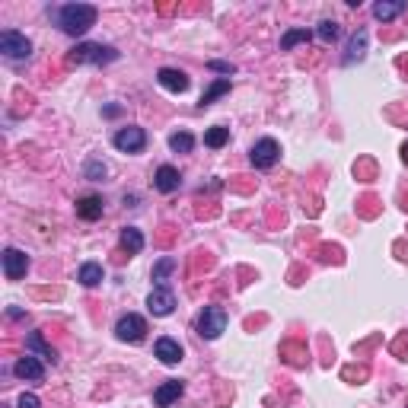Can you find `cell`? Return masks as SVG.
I'll use <instances>...</instances> for the list:
<instances>
[{
  "instance_id": "6da1fadb",
  "label": "cell",
  "mask_w": 408,
  "mask_h": 408,
  "mask_svg": "<svg viewBox=\"0 0 408 408\" xmlns=\"http://www.w3.org/2000/svg\"><path fill=\"white\" fill-rule=\"evenodd\" d=\"M57 26L67 35H83L89 26H96V6L93 4H64L57 10Z\"/></svg>"
},
{
  "instance_id": "7a4b0ae2",
  "label": "cell",
  "mask_w": 408,
  "mask_h": 408,
  "mask_svg": "<svg viewBox=\"0 0 408 408\" xmlns=\"http://www.w3.org/2000/svg\"><path fill=\"white\" fill-rule=\"evenodd\" d=\"M108 61H118V51L112 45H99V42H83L70 55V64H108Z\"/></svg>"
},
{
  "instance_id": "3957f363",
  "label": "cell",
  "mask_w": 408,
  "mask_h": 408,
  "mask_svg": "<svg viewBox=\"0 0 408 408\" xmlns=\"http://www.w3.org/2000/svg\"><path fill=\"white\" fill-rule=\"evenodd\" d=\"M223 329H227V310L223 306H204V312L198 316V335L214 341V338H220Z\"/></svg>"
},
{
  "instance_id": "277c9868",
  "label": "cell",
  "mask_w": 408,
  "mask_h": 408,
  "mask_svg": "<svg viewBox=\"0 0 408 408\" xmlns=\"http://www.w3.org/2000/svg\"><path fill=\"white\" fill-rule=\"evenodd\" d=\"M249 159H252L255 169H271L274 163L280 159V147L274 137H261L252 144V150H249Z\"/></svg>"
},
{
  "instance_id": "5b68a950",
  "label": "cell",
  "mask_w": 408,
  "mask_h": 408,
  "mask_svg": "<svg viewBox=\"0 0 408 408\" xmlns=\"http://www.w3.org/2000/svg\"><path fill=\"white\" fill-rule=\"evenodd\" d=\"M115 335H118V341H128V344L144 341V335H147L144 316H137V312H128V316H121L118 322H115Z\"/></svg>"
},
{
  "instance_id": "8992f818",
  "label": "cell",
  "mask_w": 408,
  "mask_h": 408,
  "mask_svg": "<svg viewBox=\"0 0 408 408\" xmlns=\"http://www.w3.org/2000/svg\"><path fill=\"white\" fill-rule=\"evenodd\" d=\"M0 51H4V57H10V61H23V57L32 55V42L23 35V32H0Z\"/></svg>"
},
{
  "instance_id": "52a82bcc",
  "label": "cell",
  "mask_w": 408,
  "mask_h": 408,
  "mask_svg": "<svg viewBox=\"0 0 408 408\" xmlns=\"http://www.w3.org/2000/svg\"><path fill=\"white\" fill-rule=\"evenodd\" d=\"M112 144L118 147L121 153H140L147 147V134H144V128L128 125V128H118V131H115Z\"/></svg>"
},
{
  "instance_id": "ba28073f",
  "label": "cell",
  "mask_w": 408,
  "mask_h": 408,
  "mask_svg": "<svg viewBox=\"0 0 408 408\" xmlns=\"http://www.w3.org/2000/svg\"><path fill=\"white\" fill-rule=\"evenodd\" d=\"M147 310H150L153 316H172V310H176V293H172L169 287H153L150 297H147Z\"/></svg>"
},
{
  "instance_id": "9c48e42d",
  "label": "cell",
  "mask_w": 408,
  "mask_h": 408,
  "mask_svg": "<svg viewBox=\"0 0 408 408\" xmlns=\"http://www.w3.org/2000/svg\"><path fill=\"white\" fill-rule=\"evenodd\" d=\"M26 271H29V255L19 252V249H6V252H4V274H6V280H19Z\"/></svg>"
},
{
  "instance_id": "30bf717a",
  "label": "cell",
  "mask_w": 408,
  "mask_h": 408,
  "mask_svg": "<svg viewBox=\"0 0 408 408\" xmlns=\"http://www.w3.org/2000/svg\"><path fill=\"white\" fill-rule=\"evenodd\" d=\"M157 83L163 89H169V93H185V89H188V74H185V70H176V67H159Z\"/></svg>"
},
{
  "instance_id": "8fae6325",
  "label": "cell",
  "mask_w": 408,
  "mask_h": 408,
  "mask_svg": "<svg viewBox=\"0 0 408 408\" xmlns=\"http://www.w3.org/2000/svg\"><path fill=\"white\" fill-rule=\"evenodd\" d=\"M13 373H16L19 380H29V382H42L45 380V367H42V361H38L35 354L19 357L16 367H13Z\"/></svg>"
},
{
  "instance_id": "7c38bea8",
  "label": "cell",
  "mask_w": 408,
  "mask_h": 408,
  "mask_svg": "<svg viewBox=\"0 0 408 408\" xmlns=\"http://www.w3.org/2000/svg\"><path fill=\"white\" fill-rule=\"evenodd\" d=\"M153 185H157V191H163V195H172V191L182 185V176H178L176 166H159L157 176H153Z\"/></svg>"
},
{
  "instance_id": "4fadbf2b",
  "label": "cell",
  "mask_w": 408,
  "mask_h": 408,
  "mask_svg": "<svg viewBox=\"0 0 408 408\" xmlns=\"http://www.w3.org/2000/svg\"><path fill=\"white\" fill-rule=\"evenodd\" d=\"M153 354H157L166 367H172V363L182 361V344H178L176 338H159V341L153 344Z\"/></svg>"
},
{
  "instance_id": "5bb4252c",
  "label": "cell",
  "mask_w": 408,
  "mask_h": 408,
  "mask_svg": "<svg viewBox=\"0 0 408 408\" xmlns=\"http://www.w3.org/2000/svg\"><path fill=\"white\" fill-rule=\"evenodd\" d=\"M182 392H185V382L182 380H166L163 386L153 392V402H157V408H169Z\"/></svg>"
},
{
  "instance_id": "9a60e30c",
  "label": "cell",
  "mask_w": 408,
  "mask_h": 408,
  "mask_svg": "<svg viewBox=\"0 0 408 408\" xmlns=\"http://www.w3.org/2000/svg\"><path fill=\"white\" fill-rule=\"evenodd\" d=\"M26 354H42L45 361L57 363V351L51 348L48 341H45L42 332H29V338H26Z\"/></svg>"
},
{
  "instance_id": "2e32d148",
  "label": "cell",
  "mask_w": 408,
  "mask_h": 408,
  "mask_svg": "<svg viewBox=\"0 0 408 408\" xmlns=\"http://www.w3.org/2000/svg\"><path fill=\"white\" fill-rule=\"evenodd\" d=\"M102 210H106V201L99 195H86L76 201V217H83V220H99Z\"/></svg>"
},
{
  "instance_id": "e0dca14e",
  "label": "cell",
  "mask_w": 408,
  "mask_h": 408,
  "mask_svg": "<svg viewBox=\"0 0 408 408\" xmlns=\"http://www.w3.org/2000/svg\"><path fill=\"white\" fill-rule=\"evenodd\" d=\"M363 55H367V29H357L348 42V51H344V64L363 61Z\"/></svg>"
},
{
  "instance_id": "ac0fdd59",
  "label": "cell",
  "mask_w": 408,
  "mask_h": 408,
  "mask_svg": "<svg viewBox=\"0 0 408 408\" xmlns=\"http://www.w3.org/2000/svg\"><path fill=\"white\" fill-rule=\"evenodd\" d=\"M399 13H405L402 0H380V4H373V16L380 19V23H389V19H395Z\"/></svg>"
},
{
  "instance_id": "d6986e66",
  "label": "cell",
  "mask_w": 408,
  "mask_h": 408,
  "mask_svg": "<svg viewBox=\"0 0 408 408\" xmlns=\"http://www.w3.org/2000/svg\"><path fill=\"white\" fill-rule=\"evenodd\" d=\"M76 280H80L83 287L102 284V265H96V261H86V265H80V271H76Z\"/></svg>"
},
{
  "instance_id": "ffe728a7",
  "label": "cell",
  "mask_w": 408,
  "mask_h": 408,
  "mask_svg": "<svg viewBox=\"0 0 408 408\" xmlns=\"http://www.w3.org/2000/svg\"><path fill=\"white\" fill-rule=\"evenodd\" d=\"M121 246H125L131 255H137L140 249H144V233H140L137 227H125L121 230Z\"/></svg>"
},
{
  "instance_id": "44dd1931",
  "label": "cell",
  "mask_w": 408,
  "mask_h": 408,
  "mask_svg": "<svg viewBox=\"0 0 408 408\" xmlns=\"http://www.w3.org/2000/svg\"><path fill=\"white\" fill-rule=\"evenodd\" d=\"M223 93H230V76H220V80H214V83H210V89L201 96V102H198V108H208L210 102H214V99H220Z\"/></svg>"
},
{
  "instance_id": "7402d4cb",
  "label": "cell",
  "mask_w": 408,
  "mask_h": 408,
  "mask_svg": "<svg viewBox=\"0 0 408 408\" xmlns=\"http://www.w3.org/2000/svg\"><path fill=\"white\" fill-rule=\"evenodd\" d=\"M227 140H230V128H223V125H214V128H208V131H204V144L214 147V150H220Z\"/></svg>"
},
{
  "instance_id": "603a6c76",
  "label": "cell",
  "mask_w": 408,
  "mask_h": 408,
  "mask_svg": "<svg viewBox=\"0 0 408 408\" xmlns=\"http://www.w3.org/2000/svg\"><path fill=\"white\" fill-rule=\"evenodd\" d=\"M310 38H312L310 29H290V32H284V38H280V51H290L293 45L310 42Z\"/></svg>"
},
{
  "instance_id": "cb8c5ba5",
  "label": "cell",
  "mask_w": 408,
  "mask_h": 408,
  "mask_svg": "<svg viewBox=\"0 0 408 408\" xmlns=\"http://www.w3.org/2000/svg\"><path fill=\"white\" fill-rule=\"evenodd\" d=\"M169 147H172L176 153H191V147H195V137H191L188 131H176V134L169 137Z\"/></svg>"
},
{
  "instance_id": "d4e9b609",
  "label": "cell",
  "mask_w": 408,
  "mask_h": 408,
  "mask_svg": "<svg viewBox=\"0 0 408 408\" xmlns=\"http://www.w3.org/2000/svg\"><path fill=\"white\" fill-rule=\"evenodd\" d=\"M178 261L172 259V255H166V259H159L157 265H153V280H157V287H163V280H166V274L172 271V268H176Z\"/></svg>"
},
{
  "instance_id": "484cf974",
  "label": "cell",
  "mask_w": 408,
  "mask_h": 408,
  "mask_svg": "<svg viewBox=\"0 0 408 408\" xmlns=\"http://www.w3.org/2000/svg\"><path fill=\"white\" fill-rule=\"evenodd\" d=\"M316 35L322 38L325 45L335 42V38H338V23H332V19H322V23H319V29H316Z\"/></svg>"
},
{
  "instance_id": "4316f807",
  "label": "cell",
  "mask_w": 408,
  "mask_h": 408,
  "mask_svg": "<svg viewBox=\"0 0 408 408\" xmlns=\"http://www.w3.org/2000/svg\"><path fill=\"white\" fill-rule=\"evenodd\" d=\"M16 408H42V402H38L35 392H23L19 402H16Z\"/></svg>"
},
{
  "instance_id": "83f0119b",
  "label": "cell",
  "mask_w": 408,
  "mask_h": 408,
  "mask_svg": "<svg viewBox=\"0 0 408 408\" xmlns=\"http://www.w3.org/2000/svg\"><path fill=\"white\" fill-rule=\"evenodd\" d=\"M208 67L214 70V74H233V64H227V61H208Z\"/></svg>"
},
{
  "instance_id": "f1b7e54d",
  "label": "cell",
  "mask_w": 408,
  "mask_h": 408,
  "mask_svg": "<svg viewBox=\"0 0 408 408\" xmlns=\"http://www.w3.org/2000/svg\"><path fill=\"white\" fill-rule=\"evenodd\" d=\"M86 172H89V176H106V166H99V163H89V166H86Z\"/></svg>"
},
{
  "instance_id": "f546056e",
  "label": "cell",
  "mask_w": 408,
  "mask_h": 408,
  "mask_svg": "<svg viewBox=\"0 0 408 408\" xmlns=\"http://www.w3.org/2000/svg\"><path fill=\"white\" fill-rule=\"evenodd\" d=\"M405 153H408V147H405Z\"/></svg>"
}]
</instances>
